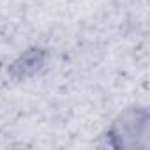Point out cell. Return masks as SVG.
Instances as JSON below:
<instances>
[{
  "label": "cell",
  "mask_w": 150,
  "mask_h": 150,
  "mask_svg": "<svg viewBox=\"0 0 150 150\" xmlns=\"http://www.w3.org/2000/svg\"><path fill=\"white\" fill-rule=\"evenodd\" d=\"M104 146L113 150H146L150 146V111L131 104L118 111L103 132Z\"/></svg>",
  "instance_id": "1"
},
{
  "label": "cell",
  "mask_w": 150,
  "mask_h": 150,
  "mask_svg": "<svg viewBox=\"0 0 150 150\" xmlns=\"http://www.w3.org/2000/svg\"><path fill=\"white\" fill-rule=\"evenodd\" d=\"M51 53L44 46H28L20 51L7 65V76L14 83L30 81L50 67Z\"/></svg>",
  "instance_id": "2"
}]
</instances>
